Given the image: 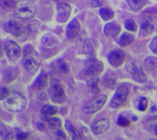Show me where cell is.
Wrapping results in <instances>:
<instances>
[{
	"label": "cell",
	"mask_w": 157,
	"mask_h": 140,
	"mask_svg": "<svg viewBox=\"0 0 157 140\" xmlns=\"http://www.w3.org/2000/svg\"><path fill=\"white\" fill-rule=\"evenodd\" d=\"M26 105V97L18 92L10 94L3 100L4 106L10 112H20L25 109Z\"/></svg>",
	"instance_id": "cell-1"
},
{
	"label": "cell",
	"mask_w": 157,
	"mask_h": 140,
	"mask_svg": "<svg viewBox=\"0 0 157 140\" xmlns=\"http://www.w3.org/2000/svg\"><path fill=\"white\" fill-rule=\"evenodd\" d=\"M4 29L21 42L26 40L31 32L28 26H24L21 23L13 20L7 21L4 24Z\"/></svg>",
	"instance_id": "cell-2"
},
{
	"label": "cell",
	"mask_w": 157,
	"mask_h": 140,
	"mask_svg": "<svg viewBox=\"0 0 157 140\" xmlns=\"http://www.w3.org/2000/svg\"><path fill=\"white\" fill-rule=\"evenodd\" d=\"M35 4L29 0L20 1L15 8V16L19 19L28 20L32 18L36 14Z\"/></svg>",
	"instance_id": "cell-3"
},
{
	"label": "cell",
	"mask_w": 157,
	"mask_h": 140,
	"mask_svg": "<svg viewBox=\"0 0 157 140\" xmlns=\"http://www.w3.org/2000/svg\"><path fill=\"white\" fill-rule=\"evenodd\" d=\"M48 93L50 99L55 103L63 104L67 100V96L63 86L56 79H52L50 81Z\"/></svg>",
	"instance_id": "cell-4"
},
{
	"label": "cell",
	"mask_w": 157,
	"mask_h": 140,
	"mask_svg": "<svg viewBox=\"0 0 157 140\" xmlns=\"http://www.w3.org/2000/svg\"><path fill=\"white\" fill-rule=\"evenodd\" d=\"M129 94V89L125 85L119 86L112 97L110 106L112 108H118L121 106L126 101Z\"/></svg>",
	"instance_id": "cell-5"
},
{
	"label": "cell",
	"mask_w": 157,
	"mask_h": 140,
	"mask_svg": "<svg viewBox=\"0 0 157 140\" xmlns=\"http://www.w3.org/2000/svg\"><path fill=\"white\" fill-rule=\"evenodd\" d=\"M157 18L154 15H147L144 17L140 24L139 37H145L150 35L153 32L156 24Z\"/></svg>",
	"instance_id": "cell-6"
},
{
	"label": "cell",
	"mask_w": 157,
	"mask_h": 140,
	"mask_svg": "<svg viewBox=\"0 0 157 140\" xmlns=\"http://www.w3.org/2000/svg\"><path fill=\"white\" fill-rule=\"evenodd\" d=\"M107 100L105 95H100L93 100L86 103L83 108V113L85 114H93L98 112L104 105Z\"/></svg>",
	"instance_id": "cell-7"
},
{
	"label": "cell",
	"mask_w": 157,
	"mask_h": 140,
	"mask_svg": "<svg viewBox=\"0 0 157 140\" xmlns=\"http://www.w3.org/2000/svg\"><path fill=\"white\" fill-rule=\"evenodd\" d=\"M85 70L87 74L91 76L99 75L104 69L103 63L96 58H91L86 61Z\"/></svg>",
	"instance_id": "cell-8"
},
{
	"label": "cell",
	"mask_w": 157,
	"mask_h": 140,
	"mask_svg": "<svg viewBox=\"0 0 157 140\" xmlns=\"http://www.w3.org/2000/svg\"><path fill=\"white\" fill-rule=\"evenodd\" d=\"M56 9H57V15H56L57 21L60 23H63L66 22L71 15V6L69 4L66 2H59L58 4Z\"/></svg>",
	"instance_id": "cell-9"
},
{
	"label": "cell",
	"mask_w": 157,
	"mask_h": 140,
	"mask_svg": "<svg viewBox=\"0 0 157 140\" xmlns=\"http://www.w3.org/2000/svg\"><path fill=\"white\" fill-rule=\"evenodd\" d=\"M4 51L11 60H17L20 55V48L18 44L13 40H9L5 42Z\"/></svg>",
	"instance_id": "cell-10"
},
{
	"label": "cell",
	"mask_w": 157,
	"mask_h": 140,
	"mask_svg": "<svg viewBox=\"0 0 157 140\" xmlns=\"http://www.w3.org/2000/svg\"><path fill=\"white\" fill-rule=\"evenodd\" d=\"M125 56L123 51L120 50H115L110 52L107 55V60L109 64L114 67H118L124 62Z\"/></svg>",
	"instance_id": "cell-11"
},
{
	"label": "cell",
	"mask_w": 157,
	"mask_h": 140,
	"mask_svg": "<svg viewBox=\"0 0 157 140\" xmlns=\"http://www.w3.org/2000/svg\"><path fill=\"white\" fill-rule=\"evenodd\" d=\"M23 59V64L28 72L31 75H34L38 71L39 68V64L38 61L33 56L27 54L25 55Z\"/></svg>",
	"instance_id": "cell-12"
},
{
	"label": "cell",
	"mask_w": 157,
	"mask_h": 140,
	"mask_svg": "<svg viewBox=\"0 0 157 140\" xmlns=\"http://www.w3.org/2000/svg\"><path fill=\"white\" fill-rule=\"evenodd\" d=\"M110 126V120L107 118H103L96 122L91 127L93 133L99 135L105 133Z\"/></svg>",
	"instance_id": "cell-13"
},
{
	"label": "cell",
	"mask_w": 157,
	"mask_h": 140,
	"mask_svg": "<svg viewBox=\"0 0 157 140\" xmlns=\"http://www.w3.org/2000/svg\"><path fill=\"white\" fill-rule=\"evenodd\" d=\"M121 31L120 25L115 21L107 23L103 29L104 34L110 37H117Z\"/></svg>",
	"instance_id": "cell-14"
},
{
	"label": "cell",
	"mask_w": 157,
	"mask_h": 140,
	"mask_svg": "<svg viewBox=\"0 0 157 140\" xmlns=\"http://www.w3.org/2000/svg\"><path fill=\"white\" fill-rule=\"evenodd\" d=\"M80 30V24L77 19L72 20L66 28L67 36L71 39L75 37Z\"/></svg>",
	"instance_id": "cell-15"
},
{
	"label": "cell",
	"mask_w": 157,
	"mask_h": 140,
	"mask_svg": "<svg viewBox=\"0 0 157 140\" xmlns=\"http://www.w3.org/2000/svg\"><path fill=\"white\" fill-rule=\"evenodd\" d=\"M58 108L56 106L46 105L42 107L40 111L41 117L43 120L48 122L52 116L56 114Z\"/></svg>",
	"instance_id": "cell-16"
},
{
	"label": "cell",
	"mask_w": 157,
	"mask_h": 140,
	"mask_svg": "<svg viewBox=\"0 0 157 140\" xmlns=\"http://www.w3.org/2000/svg\"><path fill=\"white\" fill-rule=\"evenodd\" d=\"M48 86V75L45 73H41L34 81L33 89L36 90H42Z\"/></svg>",
	"instance_id": "cell-17"
},
{
	"label": "cell",
	"mask_w": 157,
	"mask_h": 140,
	"mask_svg": "<svg viewBox=\"0 0 157 140\" xmlns=\"http://www.w3.org/2000/svg\"><path fill=\"white\" fill-rule=\"evenodd\" d=\"M41 42L44 45L47 47H53L59 44L58 38L52 33L45 34L41 39Z\"/></svg>",
	"instance_id": "cell-18"
},
{
	"label": "cell",
	"mask_w": 157,
	"mask_h": 140,
	"mask_svg": "<svg viewBox=\"0 0 157 140\" xmlns=\"http://www.w3.org/2000/svg\"><path fill=\"white\" fill-rule=\"evenodd\" d=\"M134 39L135 37L134 35L129 32H124L118 39L117 42L120 46L124 47L130 45L134 40Z\"/></svg>",
	"instance_id": "cell-19"
},
{
	"label": "cell",
	"mask_w": 157,
	"mask_h": 140,
	"mask_svg": "<svg viewBox=\"0 0 157 140\" xmlns=\"http://www.w3.org/2000/svg\"><path fill=\"white\" fill-rule=\"evenodd\" d=\"M64 127L66 130L72 136V139H83L81 134L78 132V131L75 128V127L69 120H66L65 121Z\"/></svg>",
	"instance_id": "cell-20"
},
{
	"label": "cell",
	"mask_w": 157,
	"mask_h": 140,
	"mask_svg": "<svg viewBox=\"0 0 157 140\" xmlns=\"http://www.w3.org/2000/svg\"><path fill=\"white\" fill-rule=\"evenodd\" d=\"M0 136L3 139H12L13 138V132L12 128L1 122Z\"/></svg>",
	"instance_id": "cell-21"
},
{
	"label": "cell",
	"mask_w": 157,
	"mask_h": 140,
	"mask_svg": "<svg viewBox=\"0 0 157 140\" xmlns=\"http://www.w3.org/2000/svg\"><path fill=\"white\" fill-rule=\"evenodd\" d=\"M97 46L98 45L96 40L91 39H86L83 45V52L86 54H93L96 50Z\"/></svg>",
	"instance_id": "cell-22"
},
{
	"label": "cell",
	"mask_w": 157,
	"mask_h": 140,
	"mask_svg": "<svg viewBox=\"0 0 157 140\" xmlns=\"http://www.w3.org/2000/svg\"><path fill=\"white\" fill-rule=\"evenodd\" d=\"M102 81L106 87L113 89L115 86L117 78L113 72H107L104 75Z\"/></svg>",
	"instance_id": "cell-23"
},
{
	"label": "cell",
	"mask_w": 157,
	"mask_h": 140,
	"mask_svg": "<svg viewBox=\"0 0 157 140\" xmlns=\"http://www.w3.org/2000/svg\"><path fill=\"white\" fill-rule=\"evenodd\" d=\"M143 67L147 71H153L157 68V58L153 56L147 57L144 62Z\"/></svg>",
	"instance_id": "cell-24"
},
{
	"label": "cell",
	"mask_w": 157,
	"mask_h": 140,
	"mask_svg": "<svg viewBox=\"0 0 157 140\" xmlns=\"http://www.w3.org/2000/svg\"><path fill=\"white\" fill-rule=\"evenodd\" d=\"M53 68L58 72L61 73H66L68 70V67L66 62L62 59H58L52 64Z\"/></svg>",
	"instance_id": "cell-25"
},
{
	"label": "cell",
	"mask_w": 157,
	"mask_h": 140,
	"mask_svg": "<svg viewBox=\"0 0 157 140\" xmlns=\"http://www.w3.org/2000/svg\"><path fill=\"white\" fill-rule=\"evenodd\" d=\"M129 7L134 11L142 9L147 4V0H126Z\"/></svg>",
	"instance_id": "cell-26"
},
{
	"label": "cell",
	"mask_w": 157,
	"mask_h": 140,
	"mask_svg": "<svg viewBox=\"0 0 157 140\" xmlns=\"http://www.w3.org/2000/svg\"><path fill=\"white\" fill-rule=\"evenodd\" d=\"M17 76V71L15 68H9L7 69L4 73V80L9 83L15 79Z\"/></svg>",
	"instance_id": "cell-27"
},
{
	"label": "cell",
	"mask_w": 157,
	"mask_h": 140,
	"mask_svg": "<svg viewBox=\"0 0 157 140\" xmlns=\"http://www.w3.org/2000/svg\"><path fill=\"white\" fill-rule=\"evenodd\" d=\"M99 14L104 21L110 20L115 16V13L113 11L106 8H101L99 10Z\"/></svg>",
	"instance_id": "cell-28"
},
{
	"label": "cell",
	"mask_w": 157,
	"mask_h": 140,
	"mask_svg": "<svg viewBox=\"0 0 157 140\" xmlns=\"http://www.w3.org/2000/svg\"><path fill=\"white\" fill-rule=\"evenodd\" d=\"M126 68L127 71L132 74L136 71L138 70L140 68H142V67L139 62L133 59H130L127 62L126 64Z\"/></svg>",
	"instance_id": "cell-29"
},
{
	"label": "cell",
	"mask_w": 157,
	"mask_h": 140,
	"mask_svg": "<svg viewBox=\"0 0 157 140\" xmlns=\"http://www.w3.org/2000/svg\"><path fill=\"white\" fill-rule=\"evenodd\" d=\"M132 78L134 81L139 83H145L147 80V76L144 73L142 68L139 69L132 73Z\"/></svg>",
	"instance_id": "cell-30"
},
{
	"label": "cell",
	"mask_w": 157,
	"mask_h": 140,
	"mask_svg": "<svg viewBox=\"0 0 157 140\" xmlns=\"http://www.w3.org/2000/svg\"><path fill=\"white\" fill-rule=\"evenodd\" d=\"M48 122L49 128L51 130H53L59 128L61 127V125H62V122H61V119L58 117H51L49 119V120L48 121Z\"/></svg>",
	"instance_id": "cell-31"
},
{
	"label": "cell",
	"mask_w": 157,
	"mask_h": 140,
	"mask_svg": "<svg viewBox=\"0 0 157 140\" xmlns=\"http://www.w3.org/2000/svg\"><path fill=\"white\" fill-rule=\"evenodd\" d=\"M1 7L7 12L12 11L15 8V3L13 0H0Z\"/></svg>",
	"instance_id": "cell-32"
},
{
	"label": "cell",
	"mask_w": 157,
	"mask_h": 140,
	"mask_svg": "<svg viewBox=\"0 0 157 140\" xmlns=\"http://www.w3.org/2000/svg\"><path fill=\"white\" fill-rule=\"evenodd\" d=\"M124 28L129 31L136 32L137 29V25L132 19H128L124 23Z\"/></svg>",
	"instance_id": "cell-33"
},
{
	"label": "cell",
	"mask_w": 157,
	"mask_h": 140,
	"mask_svg": "<svg viewBox=\"0 0 157 140\" xmlns=\"http://www.w3.org/2000/svg\"><path fill=\"white\" fill-rule=\"evenodd\" d=\"M117 124L121 127H127L130 124L129 120L121 114H120L117 117Z\"/></svg>",
	"instance_id": "cell-34"
},
{
	"label": "cell",
	"mask_w": 157,
	"mask_h": 140,
	"mask_svg": "<svg viewBox=\"0 0 157 140\" xmlns=\"http://www.w3.org/2000/svg\"><path fill=\"white\" fill-rule=\"evenodd\" d=\"M148 106V100L146 97H142L138 103L137 108L140 111H144Z\"/></svg>",
	"instance_id": "cell-35"
},
{
	"label": "cell",
	"mask_w": 157,
	"mask_h": 140,
	"mask_svg": "<svg viewBox=\"0 0 157 140\" xmlns=\"http://www.w3.org/2000/svg\"><path fill=\"white\" fill-rule=\"evenodd\" d=\"M28 27H29L31 32H36L39 30V29L40 28V23L37 20L31 21L29 23Z\"/></svg>",
	"instance_id": "cell-36"
},
{
	"label": "cell",
	"mask_w": 157,
	"mask_h": 140,
	"mask_svg": "<svg viewBox=\"0 0 157 140\" xmlns=\"http://www.w3.org/2000/svg\"><path fill=\"white\" fill-rule=\"evenodd\" d=\"M10 94V91L7 87L4 86H2L0 87V99L1 100H4Z\"/></svg>",
	"instance_id": "cell-37"
},
{
	"label": "cell",
	"mask_w": 157,
	"mask_h": 140,
	"mask_svg": "<svg viewBox=\"0 0 157 140\" xmlns=\"http://www.w3.org/2000/svg\"><path fill=\"white\" fill-rule=\"evenodd\" d=\"M54 134L55 136V138L57 139H66V133L60 129H56L54 130Z\"/></svg>",
	"instance_id": "cell-38"
},
{
	"label": "cell",
	"mask_w": 157,
	"mask_h": 140,
	"mask_svg": "<svg viewBox=\"0 0 157 140\" xmlns=\"http://www.w3.org/2000/svg\"><path fill=\"white\" fill-rule=\"evenodd\" d=\"M149 47L153 53L157 54V37L152 39L150 43Z\"/></svg>",
	"instance_id": "cell-39"
},
{
	"label": "cell",
	"mask_w": 157,
	"mask_h": 140,
	"mask_svg": "<svg viewBox=\"0 0 157 140\" xmlns=\"http://www.w3.org/2000/svg\"><path fill=\"white\" fill-rule=\"evenodd\" d=\"M91 90L94 94H96L99 92L100 89H99V85L96 81H93L91 83Z\"/></svg>",
	"instance_id": "cell-40"
},
{
	"label": "cell",
	"mask_w": 157,
	"mask_h": 140,
	"mask_svg": "<svg viewBox=\"0 0 157 140\" xmlns=\"http://www.w3.org/2000/svg\"><path fill=\"white\" fill-rule=\"evenodd\" d=\"M15 137L17 139H26L28 137V133L23 131L17 132L15 134Z\"/></svg>",
	"instance_id": "cell-41"
},
{
	"label": "cell",
	"mask_w": 157,
	"mask_h": 140,
	"mask_svg": "<svg viewBox=\"0 0 157 140\" xmlns=\"http://www.w3.org/2000/svg\"><path fill=\"white\" fill-rule=\"evenodd\" d=\"M90 2L92 7H97L102 6L103 1L102 0H90Z\"/></svg>",
	"instance_id": "cell-42"
},
{
	"label": "cell",
	"mask_w": 157,
	"mask_h": 140,
	"mask_svg": "<svg viewBox=\"0 0 157 140\" xmlns=\"http://www.w3.org/2000/svg\"><path fill=\"white\" fill-rule=\"evenodd\" d=\"M36 127L37 128L38 130H44L45 129V126H44V124L42 123V122H37V124H36Z\"/></svg>",
	"instance_id": "cell-43"
},
{
	"label": "cell",
	"mask_w": 157,
	"mask_h": 140,
	"mask_svg": "<svg viewBox=\"0 0 157 140\" xmlns=\"http://www.w3.org/2000/svg\"><path fill=\"white\" fill-rule=\"evenodd\" d=\"M155 134L157 135V125L156 126V127L155 128Z\"/></svg>",
	"instance_id": "cell-44"
},
{
	"label": "cell",
	"mask_w": 157,
	"mask_h": 140,
	"mask_svg": "<svg viewBox=\"0 0 157 140\" xmlns=\"http://www.w3.org/2000/svg\"><path fill=\"white\" fill-rule=\"evenodd\" d=\"M151 110L152 111H155L156 110V107L155 106H153L152 108H151Z\"/></svg>",
	"instance_id": "cell-45"
}]
</instances>
